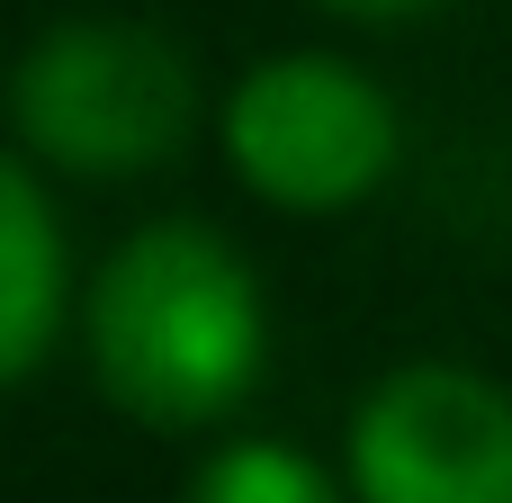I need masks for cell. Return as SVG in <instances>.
<instances>
[{
    "mask_svg": "<svg viewBox=\"0 0 512 503\" xmlns=\"http://www.w3.org/2000/svg\"><path fill=\"white\" fill-rule=\"evenodd\" d=\"M396 99L342 54H270L225 99L234 171L297 216H333L396 171Z\"/></svg>",
    "mask_w": 512,
    "mask_h": 503,
    "instance_id": "3957f363",
    "label": "cell"
},
{
    "mask_svg": "<svg viewBox=\"0 0 512 503\" xmlns=\"http://www.w3.org/2000/svg\"><path fill=\"white\" fill-rule=\"evenodd\" d=\"M333 9H351V18H423L441 0H333Z\"/></svg>",
    "mask_w": 512,
    "mask_h": 503,
    "instance_id": "52a82bcc",
    "label": "cell"
},
{
    "mask_svg": "<svg viewBox=\"0 0 512 503\" xmlns=\"http://www.w3.org/2000/svg\"><path fill=\"white\" fill-rule=\"evenodd\" d=\"M360 503H512V396L477 369L414 360L351 423Z\"/></svg>",
    "mask_w": 512,
    "mask_h": 503,
    "instance_id": "277c9868",
    "label": "cell"
},
{
    "mask_svg": "<svg viewBox=\"0 0 512 503\" xmlns=\"http://www.w3.org/2000/svg\"><path fill=\"white\" fill-rule=\"evenodd\" d=\"M9 117L45 162H63L81 180H126V171H153L189 144L198 72L162 27L72 18L18 54Z\"/></svg>",
    "mask_w": 512,
    "mask_h": 503,
    "instance_id": "7a4b0ae2",
    "label": "cell"
},
{
    "mask_svg": "<svg viewBox=\"0 0 512 503\" xmlns=\"http://www.w3.org/2000/svg\"><path fill=\"white\" fill-rule=\"evenodd\" d=\"M270 315L252 261L207 225H144L108 252L90 288V369L117 414L153 432H198L234 414L261 378Z\"/></svg>",
    "mask_w": 512,
    "mask_h": 503,
    "instance_id": "6da1fadb",
    "label": "cell"
},
{
    "mask_svg": "<svg viewBox=\"0 0 512 503\" xmlns=\"http://www.w3.org/2000/svg\"><path fill=\"white\" fill-rule=\"evenodd\" d=\"M63 324V234L45 189L0 153V387H18Z\"/></svg>",
    "mask_w": 512,
    "mask_h": 503,
    "instance_id": "5b68a950",
    "label": "cell"
},
{
    "mask_svg": "<svg viewBox=\"0 0 512 503\" xmlns=\"http://www.w3.org/2000/svg\"><path fill=\"white\" fill-rule=\"evenodd\" d=\"M189 503H342L333 477L306 459V450H279V441H234L198 468Z\"/></svg>",
    "mask_w": 512,
    "mask_h": 503,
    "instance_id": "8992f818",
    "label": "cell"
}]
</instances>
